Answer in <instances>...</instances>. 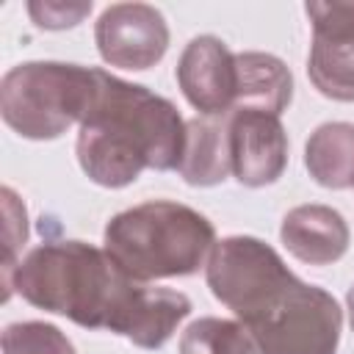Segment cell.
I'll list each match as a JSON object with an SVG mask.
<instances>
[{
    "label": "cell",
    "instance_id": "cell-14",
    "mask_svg": "<svg viewBox=\"0 0 354 354\" xmlns=\"http://www.w3.org/2000/svg\"><path fill=\"white\" fill-rule=\"evenodd\" d=\"M304 166L310 177L332 191L354 185V124L326 122L318 124L304 144Z\"/></svg>",
    "mask_w": 354,
    "mask_h": 354
},
{
    "label": "cell",
    "instance_id": "cell-19",
    "mask_svg": "<svg viewBox=\"0 0 354 354\" xmlns=\"http://www.w3.org/2000/svg\"><path fill=\"white\" fill-rule=\"evenodd\" d=\"M346 307H348V321H351V332H354V285L348 288V296H346Z\"/></svg>",
    "mask_w": 354,
    "mask_h": 354
},
{
    "label": "cell",
    "instance_id": "cell-8",
    "mask_svg": "<svg viewBox=\"0 0 354 354\" xmlns=\"http://www.w3.org/2000/svg\"><path fill=\"white\" fill-rule=\"evenodd\" d=\"M94 41L100 58L108 66L144 72L166 55L169 25L155 6L113 3L100 14L94 25Z\"/></svg>",
    "mask_w": 354,
    "mask_h": 354
},
{
    "label": "cell",
    "instance_id": "cell-12",
    "mask_svg": "<svg viewBox=\"0 0 354 354\" xmlns=\"http://www.w3.org/2000/svg\"><path fill=\"white\" fill-rule=\"evenodd\" d=\"M177 171L196 188L218 185L232 174L227 116H196L185 122V149Z\"/></svg>",
    "mask_w": 354,
    "mask_h": 354
},
{
    "label": "cell",
    "instance_id": "cell-17",
    "mask_svg": "<svg viewBox=\"0 0 354 354\" xmlns=\"http://www.w3.org/2000/svg\"><path fill=\"white\" fill-rule=\"evenodd\" d=\"M88 11H91V3H53V0L28 3V14L33 17V22L47 30L75 28Z\"/></svg>",
    "mask_w": 354,
    "mask_h": 354
},
{
    "label": "cell",
    "instance_id": "cell-10",
    "mask_svg": "<svg viewBox=\"0 0 354 354\" xmlns=\"http://www.w3.org/2000/svg\"><path fill=\"white\" fill-rule=\"evenodd\" d=\"M177 86L202 116H227L238 102V58L218 36H196L177 61Z\"/></svg>",
    "mask_w": 354,
    "mask_h": 354
},
{
    "label": "cell",
    "instance_id": "cell-4",
    "mask_svg": "<svg viewBox=\"0 0 354 354\" xmlns=\"http://www.w3.org/2000/svg\"><path fill=\"white\" fill-rule=\"evenodd\" d=\"M97 97V66L25 61L0 80L3 122L22 138L53 141L80 124Z\"/></svg>",
    "mask_w": 354,
    "mask_h": 354
},
{
    "label": "cell",
    "instance_id": "cell-1",
    "mask_svg": "<svg viewBox=\"0 0 354 354\" xmlns=\"http://www.w3.org/2000/svg\"><path fill=\"white\" fill-rule=\"evenodd\" d=\"M6 299L64 315L83 329H108L138 348H160L191 313V299L171 288L136 282L83 241H44L3 274Z\"/></svg>",
    "mask_w": 354,
    "mask_h": 354
},
{
    "label": "cell",
    "instance_id": "cell-6",
    "mask_svg": "<svg viewBox=\"0 0 354 354\" xmlns=\"http://www.w3.org/2000/svg\"><path fill=\"white\" fill-rule=\"evenodd\" d=\"M293 271L266 241L252 235H230L216 241L205 279L210 293L232 310L235 318H243L266 293L285 282Z\"/></svg>",
    "mask_w": 354,
    "mask_h": 354
},
{
    "label": "cell",
    "instance_id": "cell-5",
    "mask_svg": "<svg viewBox=\"0 0 354 354\" xmlns=\"http://www.w3.org/2000/svg\"><path fill=\"white\" fill-rule=\"evenodd\" d=\"M241 324L260 354H337L343 310L332 293L293 274Z\"/></svg>",
    "mask_w": 354,
    "mask_h": 354
},
{
    "label": "cell",
    "instance_id": "cell-13",
    "mask_svg": "<svg viewBox=\"0 0 354 354\" xmlns=\"http://www.w3.org/2000/svg\"><path fill=\"white\" fill-rule=\"evenodd\" d=\"M238 58V102L235 111L252 108L279 116L293 100V75L282 58L271 53H235Z\"/></svg>",
    "mask_w": 354,
    "mask_h": 354
},
{
    "label": "cell",
    "instance_id": "cell-9",
    "mask_svg": "<svg viewBox=\"0 0 354 354\" xmlns=\"http://www.w3.org/2000/svg\"><path fill=\"white\" fill-rule=\"evenodd\" d=\"M232 177L246 188H263L282 177L288 166V133L279 116L241 108L227 113Z\"/></svg>",
    "mask_w": 354,
    "mask_h": 354
},
{
    "label": "cell",
    "instance_id": "cell-18",
    "mask_svg": "<svg viewBox=\"0 0 354 354\" xmlns=\"http://www.w3.org/2000/svg\"><path fill=\"white\" fill-rule=\"evenodd\" d=\"M6 199V260H3V274H8L19 260H17V246L28 241V213L25 205L17 199L11 188H3Z\"/></svg>",
    "mask_w": 354,
    "mask_h": 354
},
{
    "label": "cell",
    "instance_id": "cell-11",
    "mask_svg": "<svg viewBox=\"0 0 354 354\" xmlns=\"http://www.w3.org/2000/svg\"><path fill=\"white\" fill-rule=\"evenodd\" d=\"M279 238L296 260L307 266H332L346 254L351 232L335 207L299 205L285 213Z\"/></svg>",
    "mask_w": 354,
    "mask_h": 354
},
{
    "label": "cell",
    "instance_id": "cell-7",
    "mask_svg": "<svg viewBox=\"0 0 354 354\" xmlns=\"http://www.w3.org/2000/svg\"><path fill=\"white\" fill-rule=\"evenodd\" d=\"M313 44L307 75L313 86L337 102H354V3H307Z\"/></svg>",
    "mask_w": 354,
    "mask_h": 354
},
{
    "label": "cell",
    "instance_id": "cell-15",
    "mask_svg": "<svg viewBox=\"0 0 354 354\" xmlns=\"http://www.w3.org/2000/svg\"><path fill=\"white\" fill-rule=\"evenodd\" d=\"M180 354H260V348L241 321L199 318L183 332Z\"/></svg>",
    "mask_w": 354,
    "mask_h": 354
},
{
    "label": "cell",
    "instance_id": "cell-3",
    "mask_svg": "<svg viewBox=\"0 0 354 354\" xmlns=\"http://www.w3.org/2000/svg\"><path fill=\"white\" fill-rule=\"evenodd\" d=\"M108 257L136 282L191 277L216 246L213 224L194 207L152 199L116 213L102 232Z\"/></svg>",
    "mask_w": 354,
    "mask_h": 354
},
{
    "label": "cell",
    "instance_id": "cell-16",
    "mask_svg": "<svg viewBox=\"0 0 354 354\" xmlns=\"http://www.w3.org/2000/svg\"><path fill=\"white\" fill-rule=\"evenodd\" d=\"M3 354H77V351L55 324L17 321L3 329Z\"/></svg>",
    "mask_w": 354,
    "mask_h": 354
},
{
    "label": "cell",
    "instance_id": "cell-2",
    "mask_svg": "<svg viewBox=\"0 0 354 354\" xmlns=\"http://www.w3.org/2000/svg\"><path fill=\"white\" fill-rule=\"evenodd\" d=\"M185 122L174 102L97 69V97L77 130V163L102 188H124L144 169H180Z\"/></svg>",
    "mask_w": 354,
    "mask_h": 354
}]
</instances>
